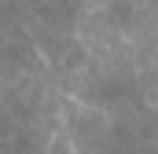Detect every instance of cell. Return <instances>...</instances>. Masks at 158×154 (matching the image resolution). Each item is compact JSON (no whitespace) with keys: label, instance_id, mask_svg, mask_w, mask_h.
Returning <instances> with one entry per match:
<instances>
[{"label":"cell","instance_id":"6da1fadb","mask_svg":"<svg viewBox=\"0 0 158 154\" xmlns=\"http://www.w3.org/2000/svg\"><path fill=\"white\" fill-rule=\"evenodd\" d=\"M96 99H99V103L136 99V81H132V77H103V81L96 84Z\"/></svg>","mask_w":158,"mask_h":154},{"label":"cell","instance_id":"7a4b0ae2","mask_svg":"<svg viewBox=\"0 0 158 154\" xmlns=\"http://www.w3.org/2000/svg\"><path fill=\"white\" fill-rule=\"evenodd\" d=\"M40 18L48 26H63L66 30L77 18V7H74V0H48V4H40Z\"/></svg>","mask_w":158,"mask_h":154},{"label":"cell","instance_id":"3957f363","mask_svg":"<svg viewBox=\"0 0 158 154\" xmlns=\"http://www.w3.org/2000/svg\"><path fill=\"white\" fill-rule=\"evenodd\" d=\"M110 15H114V22L129 26V22H132V4H129V0H114V4H110Z\"/></svg>","mask_w":158,"mask_h":154},{"label":"cell","instance_id":"277c9868","mask_svg":"<svg viewBox=\"0 0 158 154\" xmlns=\"http://www.w3.org/2000/svg\"><path fill=\"white\" fill-rule=\"evenodd\" d=\"M143 154H158V147H155V151H143Z\"/></svg>","mask_w":158,"mask_h":154}]
</instances>
